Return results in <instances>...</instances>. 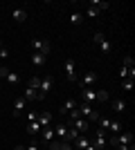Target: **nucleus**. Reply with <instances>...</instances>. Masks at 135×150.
<instances>
[{
	"label": "nucleus",
	"mask_w": 135,
	"mask_h": 150,
	"mask_svg": "<svg viewBox=\"0 0 135 150\" xmlns=\"http://www.w3.org/2000/svg\"><path fill=\"white\" fill-rule=\"evenodd\" d=\"M52 88H54V79H52V76H45L43 81H41V88H39V101H43L45 96L52 92Z\"/></svg>",
	"instance_id": "obj_3"
},
{
	"label": "nucleus",
	"mask_w": 135,
	"mask_h": 150,
	"mask_svg": "<svg viewBox=\"0 0 135 150\" xmlns=\"http://www.w3.org/2000/svg\"><path fill=\"white\" fill-rule=\"evenodd\" d=\"M74 150H77V148H74Z\"/></svg>",
	"instance_id": "obj_40"
},
{
	"label": "nucleus",
	"mask_w": 135,
	"mask_h": 150,
	"mask_svg": "<svg viewBox=\"0 0 135 150\" xmlns=\"http://www.w3.org/2000/svg\"><path fill=\"white\" fill-rule=\"evenodd\" d=\"M90 144L95 146L97 150H104L106 146H108V139H106V130H97V132H95V137L90 139Z\"/></svg>",
	"instance_id": "obj_4"
},
{
	"label": "nucleus",
	"mask_w": 135,
	"mask_h": 150,
	"mask_svg": "<svg viewBox=\"0 0 135 150\" xmlns=\"http://www.w3.org/2000/svg\"><path fill=\"white\" fill-rule=\"evenodd\" d=\"M14 150H25V148H23V146H16V148H14Z\"/></svg>",
	"instance_id": "obj_38"
},
{
	"label": "nucleus",
	"mask_w": 135,
	"mask_h": 150,
	"mask_svg": "<svg viewBox=\"0 0 135 150\" xmlns=\"http://www.w3.org/2000/svg\"><path fill=\"white\" fill-rule=\"evenodd\" d=\"M41 81H43L41 76H32V79H29V85H27V88H32V90H39V88H41Z\"/></svg>",
	"instance_id": "obj_24"
},
{
	"label": "nucleus",
	"mask_w": 135,
	"mask_h": 150,
	"mask_svg": "<svg viewBox=\"0 0 135 150\" xmlns=\"http://www.w3.org/2000/svg\"><path fill=\"white\" fill-rule=\"evenodd\" d=\"M25 99H29V101H39V90L27 88V90H25Z\"/></svg>",
	"instance_id": "obj_22"
},
{
	"label": "nucleus",
	"mask_w": 135,
	"mask_h": 150,
	"mask_svg": "<svg viewBox=\"0 0 135 150\" xmlns=\"http://www.w3.org/2000/svg\"><path fill=\"white\" fill-rule=\"evenodd\" d=\"M45 58L43 54H36V52H32V65H36V67H41V65H45Z\"/></svg>",
	"instance_id": "obj_18"
},
{
	"label": "nucleus",
	"mask_w": 135,
	"mask_h": 150,
	"mask_svg": "<svg viewBox=\"0 0 135 150\" xmlns=\"http://www.w3.org/2000/svg\"><path fill=\"white\" fill-rule=\"evenodd\" d=\"M41 123V128H45V125H50L52 123V112H41L39 114V119H36Z\"/></svg>",
	"instance_id": "obj_16"
},
{
	"label": "nucleus",
	"mask_w": 135,
	"mask_h": 150,
	"mask_svg": "<svg viewBox=\"0 0 135 150\" xmlns=\"http://www.w3.org/2000/svg\"><path fill=\"white\" fill-rule=\"evenodd\" d=\"M86 13H88L90 18H97V16H99V13H101V11H99V9H97V7H92V5H90L88 9H86Z\"/></svg>",
	"instance_id": "obj_27"
},
{
	"label": "nucleus",
	"mask_w": 135,
	"mask_h": 150,
	"mask_svg": "<svg viewBox=\"0 0 135 150\" xmlns=\"http://www.w3.org/2000/svg\"><path fill=\"white\" fill-rule=\"evenodd\" d=\"M97 121H99V130H106V132H108V123H110L108 117H99Z\"/></svg>",
	"instance_id": "obj_26"
},
{
	"label": "nucleus",
	"mask_w": 135,
	"mask_h": 150,
	"mask_svg": "<svg viewBox=\"0 0 135 150\" xmlns=\"http://www.w3.org/2000/svg\"><path fill=\"white\" fill-rule=\"evenodd\" d=\"M7 74H9V69H7V65H2L0 67V79H7Z\"/></svg>",
	"instance_id": "obj_34"
},
{
	"label": "nucleus",
	"mask_w": 135,
	"mask_h": 150,
	"mask_svg": "<svg viewBox=\"0 0 135 150\" xmlns=\"http://www.w3.org/2000/svg\"><path fill=\"white\" fill-rule=\"evenodd\" d=\"M32 50L36 52V54H43V56H47L50 54V40H45V38H34L32 40Z\"/></svg>",
	"instance_id": "obj_2"
},
{
	"label": "nucleus",
	"mask_w": 135,
	"mask_h": 150,
	"mask_svg": "<svg viewBox=\"0 0 135 150\" xmlns=\"http://www.w3.org/2000/svg\"><path fill=\"white\" fill-rule=\"evenodd\" d=\"M11 18L16 20V23H25V20H27V11H25V9H20V7H14V9H11Z\"/></svg>",
	"instance_id": "obj_11"
},
{
	"label": "nucleus",
	"mask_w": 135,
	"mask_h": 150,
	"mask_svg": "<svg viewBox=\"0 0 135 150\" xmlns=\"http://www.w3.org/2000/svg\"><path fill=\"white\" fill-rule=\"evenodd\" d=\"M99 50H101V54H106V56H108V54H113V43L101 40V43H99Z\"/></svg>",
	"instance_id": "obj_20"
},
{
	"label": "nucleus",
	"mask_w": 135,
	"mask_h": 150,
	"mask_svg": "<svg viewBox=\"0 0 135 150\" xmlns=\"http://www.w3.org/2000/svg\"><path fill=\"white\" fill-rule=\"evenodd\" d=\"M115 144H124V146H131L133 144V132H122V134H115L113 137Z\"/></svg>",
	"instance_id": "obj_8"
},
{
	"label": "nucleus",
	"mask_w": 135,
	"mask_h": 150,
	"mask_svg": "<svg viewBox=\"0 0 135 150\" xmlns=\"http://www.w3.org/2000/svg\"><path fill=\"white\" fill-rule=\"evenodd\" d=\"M0 47H5V45H2V40H0Z\"/></svg>",
	"instance_id": "obj_39"
},
{
	"label": "nucleus",
	"mask_w": 135,
	"mask_h": 150,
	"mask_svg": "<svg viewBox=\"0 0 135 150\" xmlns=\"http://www.w3.org/2000/svg\"><path fill=\"white\" fill-rule=\"evenodd\" d=\"M39 119V112H29L27 114V123H32V121H36Z\"/></svg>",
	"instance_id": "obj_32"
},
{
	"label": "nucleus",
	"mask_w": 135,
	"mask_h": 150,
	"mask_svg": "<svg viewBox=\"0 0 135 150\" xmlns=\"http://www.w3.org/2000/svg\"><path fill=\"white\" fill-rule=\"evenodd\" d=\"M25 103H27V99L25 96H20V99H16V103H14V117H20V112L25 110Z\"/></svg>",
	"instance_id": "obj_13"
},
{
	"label": "nucleus",
	"mask_w": 135,
	"mask_h": 150,
	"mask_svg": "<svg viewBox=\"0 0 135 150\" xmlns=\"http://www.w3.org/2000/svg\"><path fill=\"white\" fill-rule=\"evenodd\" d=\"M90 146V137L88 134H79L77 139H74V146H72V148H77V150H86Z\"/></svg>",
	"instance_id": "obj_9"
},
{
	"label": "nucleus",
	"mask_w": 135,
	"mask_h": 150,
	"mask_svg": "<svg viewBox=\"0 0 135 150\" xmlns=\"http://www.w3.org/2000/svg\"><path fill=\"white\" fill-rule=\"evenodd\" d=\"M25 130L29 132V134H39V132H41V123H39V121H32V123H27Z\"/></svg>",
	"instance_id": "obj_21"
},
{
	"label": "nucleus",
	"mask_w": 135,
	"mask_h": 150,
	"mask_svg": "<svg viewBox=\"0 0 135 150\" xmlns=\"http://www.w3.org/2000/svg\"><path fill=\"white\" fill-rule=\"evenodd\" d=\"M88 121L86 119H74V121H70V128H74V130L79 132V134H81V132H88Z\"/></svg>",
	"instance_id": "obj_10"
},
{
	"label": "nucleus",
	"mask_w": 135,
	"mask_h": 150,
	"mask_svg": "<svg viewBox=\"0 0 135 150\" xmlns=\"http://www.w3.org/2000/svg\"><path fill=\"white\" fill-rule=\"evenodd\" d=\"M68 117H70V121H74V119H81V114H79V108H74L72 112H68Z\"/></svg>",
	"instance_id": "obj_30"
},
{
	"label": "nucleus",
	"mask_w": 135,
	"mask_h": 150,
	"mask_svg": "<svg viewBox=\"0 0 135 150\" xmlns=\"http://www.w3.org/2000/svg\"><path fill=\"white\" fill-rule=\"evenodd\" d=\"M95 81H97V74H95V72H86L84 79H81V81H77V88H90Z\"/></svg>",
	"instance_id": "obj_7"
},
{
	"label": "nucleus",
	"mask_w": 135,
	"mask_h": 150,
	"mask_svg": "<svg viewBox=\"0 0 135 150\" xmlns=\"http://www.w3.org/2000/svg\"><path fill=\"white\" fill-rule=\"evenodd\" d=\"M77 108H79V114H81V117H86V121H88V123H90V121H97L99 117H101V114L97 112L92 105H88V103H81V105H77Z\"/></svg>",
	"instance_id": "obj_1"
},
{
	"label": "nucleus",
	"mask_w": 135,
	"mask_h": 150,
	"mask_svg": "<svg viewBox=\"0 0 135 150\" xmlns=\"http://www.w3.org/2000/svg\"><path fill=\"white\" fill-rule=\"evenodd\" d=\"M74 108H77V101H74V99H68V101L63 103V108H61V114H68V112H72Z\"/></svg>",
	"instance_id": "obj_17"
},
{
	"label": "nucleus",
	"mask_w": 135,
	"mask_h": 150,
	"mask_svg": "<svg viewBox=\"0 0 135 150\" xmlns=\"http://www.w3.org/2000/svg\"><path fill=\"white\" fill-rule=\"evenodd\" d=\"M0 58H2V61L9 58V50H7V47H0Z\"/></svg>",
	"instance_id": "obj_31"
},
{
	"label": "nucleus",
	"mask_w": 135,
	"mask_h": 150,
	"mask_svg": "<svg viewBox=\"0 0 135 150\" xmlns=\"http://www.w3.org/2000/svg\"><path fill=\"white\" fill-rule=\"evenodd\" d=\"M119 76H122V79H129V69L122 67V69H119Z\"/></svg>",
	"instance_id": "obj_35"
},
{
	"label": "nucleus",
	"mask_w": 135,
	"mask_h": 150,
	"mask_svg": "<svg viewBox=\"0 0 135 150\" xmlns=\"http://www.w3.org/2000/svg\"><path fill=\"white\" fill-rule=\"evenodd\" d=\"M92 40H95V45H99V43H101V40H106V38H104V34H99V31H97Z\"/></svg>",
	"instance_id": "obj_33"
},
{
	"label": "nucleus",
	"mask_w": 135,
	"mask_h": 150,
	"mask_svg": "<svg viewBox=\"0 0 135 150\" xmlns=\"http://www.w3.org/2000/svg\"><path fill=\"white\" fill-rule=\"evenodd\" d=\"M5 81H9L11 85H16V83H20V76L16 74V72H11V69H9V74H7V79H5Z\"/></svg>",
	"instance_id": "obj_25"
},
{
	"label": "nucleus",
	"mask_w": 135,
	"mask_h": 150,
	"mask_svg": "<svg viewBox=\"0 0 135 150\" xmlns=\"http://www.w3.org/2000/svg\"><path fill=\"white\" fill-rule=\"evenodd\" d=\"M65 76H68V81H70V83L79 81V79H77V69H74V61H72V58L65 61Z\"/></svg>",
	"instance_id": "obj_6"
},
{
	"label": "nucleus",
	"mask_w": 135,
	"mask_h": 150,
	"mask_svg": "<svg viewBox=\"0 0 135 150\" xmlns=\"http://www.w3.org/2000/svg\"><path fill=\"white\" fill-rule=\"evenodd\" d=\"M133 79H124V90H126V92H131V90H133Z\"/></svg>",
	"instance_id": "obj_28"
},
{
	"label": "nucleus",
	"mask_w": 135,
	"mask_h": 150,
	"mask_svg": "<svg viewBox=\"0 0 135 150\" xmlns=\"http://www.w3.org/2000/svg\"><path fill=\"white\" fill-rule=\"evenodd\" d=\"M81 20H84V16H81L79 11H72L70 13V23H72V25H81Z\"/></svg>",
	"instance_id": "obj_23"
},
{
	"label": "nucleus",
	"mask_w": 135,
	"mask_h": 150,
	"mask_svg": "<svg viewBox=\"0 0 135 150\" xmlns=\"http://www.w3.org/2000/svg\"><path fill=\"white\" fill-rule=\"evenodd\" d=\"M86 150H97V148H95V146H92V144H90V146H88V148H86Z\"/></svg>",
	"instance_id": "obj_37"
},
{
	"label": "nucleus",
	"mask_w": 135,
	"mask_h": 150,
	"mask_svg": "<svg viewBox=\"0 0 135 150\" xmlns=\"http://www.w3.org/2000/svg\"><path fill=\"white\" fill-rule=\"evenodd\" d=\"M54 137H56L59 141H65V137H68V125L59 123L56 128H54Z\"/></svg>",
	"instance_id": "obj_14"
},
{
	"label": "nucleus",
	"mask_w": 135,
	"mask_h": 150,
	"mask_svg": "<svg viewBox=\"0 0 135 150\" xmlns=\"http://www.w3.org/2000/svg\"><path fill=\"white\" fill-rule=\"evenodd\" d=\"M25 150H41V148H39V144H36V141H34V144H29V146H27Z\"/></svg>",
	"instance_id": "obj_36"
},
{
	"label": "nucleus",
	"mask_w": 135,
	"mask_h": 150,
	"mask_svg": "<svg viewBox=\"0 0 135 150\" xmlns=\"http://www.w3.org/2000/svg\"><path fill=\"white\" fill-rule=\"evenodd\" d=\"M81 90V99H84V103H88V105H92L97 101V92L92 88H79Z\"/></svg>",
	"instance_id": "obj_5"
},
{
	"label": "nucleus",
	"mask_w": 135,
	"mask_h": 150,
	"mask_svg": "<svg viewBox=\"0 0 135 150\" xmlns=\"http://www.w3.org/2000/svg\"><path fill=\"white\" fill-rule=\"evenodd\" d=\"M41 137H43L45 144H50L52 139H56V137H54V128H52V125H45V128H41Z\"/></svg>",
	"instance_id": "obj_12"
},
{
	"label": "nucleus",
	"mask_w": 135,
	"mask_h": 150,
	"mask_svg": "<svg viewBox=\"0 0 135 150\" xmlns=\"http://www.w3.org/2000/svg\"><path fill=\"white\" fill-rule=\"evenodd\" d=\"M97 101H108V92H106V90H99V92H97Z\"/></svg>",
	"instance_id": "obj_29"
},
{
	"label": "nucleus",
	"mask_w": 135,
	"mask_h": 150,
	"mask_svg": "<svg viewBox=\"0 0 135 150\" xmlns=\"http://www.w3.org/2000/svg\"><path fill=\"white\" fill-rule=\"evenodd\" d=\"M113 110H115L117 114H124V112H126V101H124V99H115V101H113Z\"/></svg>",
	"instance_id": "obj_15"
},
{
	"label": "nucleus",
	"mask_w": 135,
	"mask_h": 150,
	"mask_svg": "<svg viewBox=\"0 0 135 150\" xmlns=\"http://www.w3.org/2000/svg\"><path fill=\"white\" fill-rule=\"evenodd\" d=\"M108 132H113V137H115V134H119V132H122V123H119V121H113V119H110V123H108Z\"/></svg>",
	"instance_id": "obj_19"
}]
</instances>
